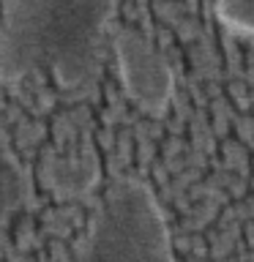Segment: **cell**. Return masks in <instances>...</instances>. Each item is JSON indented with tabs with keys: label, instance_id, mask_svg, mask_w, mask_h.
<instances>
[{
	"label": "cell",
	"instance_id": "1",
	"mask_svg": "<svg viewBox=\"0 0 254 262\" xmlns=\"http://www.w3.org/2000/svg\"><path fill=\"white\" fill-rule=\"evenodd\" d=\"M115 11L118 0H3L0 79L47 71L63 90L88 85Z\"/></svg>",
	"mask_w": 254,
	"mask_h": 262
},
{
	"label": "cell",
	"instance_id": "2",
	"mask_svg": "<svg viewBox=\"0 0 254 262\" xmlns=\"http://www.w3.org/2000/svg\"><path fill=\"white\" fill-rule=\"evenodd\" d=\"M69 262H175L170 227L151 188L137 180L115 186Z\"/></svg>",
	"mask_w": 254,
	"mask_h": 262
},
{
	"label": "cell",
	"instance_id": "3",
	"mask_svg": "<svg viewBox=\"0 0 254 262\" xmlns=\"http://www.w3.org/2000/svg\"><path fill=\"white\" fill-rule=\"evenodd\" d=\"M112 49L126 96L145 112L164 115L175 90V77L167 57L137 30H120L112 38Z\"/></svg>",
	"mask_w": 254,
	"mask_h": 262
},
{
	"label": "cell",
	"instance_id": "4",
	"mask_svg": "<svg viewBox=\"0 0 254 262\" xmlns=\"http://www.w3.org/2000/svg\"><path fill=\"white\" fill-rule=\"evenodd\" d=\"M41 178L57 196L88 194L98 180V159L90 147L77 153H47L41 161Z\"/></svg>",
	"mask_w": 254,
	"mask_h": 262
},
{
	"label": "cell",
	"instance_id": "5",
	"mask_svg": "<svg viewBox=\"0 0 254 262\" xmlns=\"http://www.w3.org/2000/svg\"><path fill=\"white\" fill-rule=\"evenodd\" d=\"M30 194V183L19 161L6 147H0V227L25 205Z\"/></svg>",
	"mask_w": 254,
	"mask_h": 262
},
{
	"label": "cell",
	"instance_id": "6",
	"mask_svg": "<svg viewBox=\"0 0 254 262\" xmlns=\"http://www.w3.org/2000/svg\"><path fill=\"white\" fill-rule=\"evenodd\" d=\"M213 11L229 30L254 36V0H216Z\"/></svg>",
	"mask_w": 254,
	"mask_h": 262
}]
</instances>
